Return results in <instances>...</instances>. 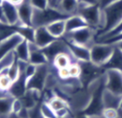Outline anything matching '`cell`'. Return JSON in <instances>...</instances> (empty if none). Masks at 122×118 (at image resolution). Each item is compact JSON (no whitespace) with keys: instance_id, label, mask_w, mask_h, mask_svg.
Masks as SVG:
<instances>
[{"instance_id":"cell-2","label":"cell","mask_w":122,"mask_h":118,"mask_svg":"<svg viewBox=\"0 0 122 118\" xmlns=\"http://www.w3.org/2000/svg\"><path fill=\"white\" fill-rule=\"evenodd\" d=\"M77 14L81 16L87 23V24L96 31V34L103 27V12L99 4L86 5V4L79 3V9Z\"/></svg>"},{"instance_id":"cell-23","label":"cell","mask_w":122,"mask_h":118,"mask_svg":"<svg viewBox=\"0 0 122 118\" xmlns=\"http://www.w3.org/2000/svg\"><path fill=\"white\" fill-rule=\"evenodd\" d=\"M16 32L19 34H20L24 39H26L29 42L34 43V33H35V29L33 26L28 25H17L15 26Z\"/></svg>"},{"instance_id":"cell-47","label":"cell","mask_w":122,"mask_h":118,"mask_svg":"<svg viewBox=\"0 0 122 118\" xmlns=\"http://www.w3.org/2000/svg\"><path fill=\"white\" fill-rule=\"evenodd\" d=\"M98 2H99V0H98Z\"/></svg>"},{"instance_id":"cell-36","label":"cell","mask_w":122,"mask_h":118,"mask_svg":"<svg viewBox=\"0 0 122 118\" xmlns=\"http://www.w3.org/2000/svg\"><path fill=\"white\" fill-rule=\"evenodd\" d=\"M16 116L19 118H29V109L24 107L19 111V112L16 113Z\"/></svg>"},{"instance_id":"cell-3","label":"cell","mask_w":122,"mask_h":118,"mask_svg":"<svg viewBox=\"0 0 122 118\" xmlns=\"http://www.w3.org/2000/svg\"><path fill=\"white\" fill-rule=\"evenodd\" d=\"M70 17L69 15L63 14L56 8L48 7L44 10H39L33 8L32 26L36 29L38 27L47 26L53 22L58 20H63Z\"/></svg>"},{"instance_id":"cell-27","label":"cell","mask_w":122,"mask_h":118,"mask_svg":"<svg viewBox=\"0 0 122 118\" xmlns=\"http://www.w3.org/2000/svg\"><path fill=\"white\" fill-rule=\"evenodd\" d=\"M15 59L16 57H15V54H14V52L12 51L8 55H6L4 59H1L0 60V74L2 72H4V71H5L14 63Z\"/></svg>"},{"instance_id":"cell-28","label":"cell","mask_w":122,"mask_h":118,"mask_svg":"<svg viewBox=\"0 0 122 118\" xmlns=\"http://www.w3.org/2000/svg\"><path fill=\"white\" fill-rule=\"evenodd\" d=\"M6 73L9 75V77L12 80V81H15L18 79L19 75V63H18V59H15V60L14 61L12 64L6 70Z\"/></svg>"},{"instance_id":"cell-1","label":"cell","mask_w":122,"mask_h":118,"mask_svg":"<svg viewBox=\"0 0 122 118\" xmlns=\"http://www.w3.org/2000/svg\"><path fill=\"white\" fill-rule=\"evenodd\" d=\"M104 18V24L102 29L97 33V37L103 35L115 29L122 20V0L102 9Z\"/></svg>"},{"instance_id":"cell-37","label":"cell","mask_w":122,"mask_h":118,"mask_svg":"<svg viewBox=\"0 0 122 118\" xmlns=\"http://www.w3.org/2000/svg\"><path fill=\"white\" fill-rule=\"evenodd\" d=\"M117 1H120V0H99L98 4L100 7V9H105V7H107V6L117 2Z\"/></svg>"},{"instance_id":"cell-41","label":"cell","mask_w":122,"mask_h":118,"mask_svg":"<svg viewBox=\"0 0 122 118\" xmlns=\"http://www.w3.org/2000/svg\"><path fill=\"white\" fill-rule=\"evenodd\" d=\"M57 1L58 0H53L52 1V4L49 7H53V8H55L56 7V4H57Z\"/></svg>"},{"instance_id":"cell-42","label":"cell","mask_w":122,"mask_h":118,"mask_svg":"<svg viewBox=\"0 0 122 118\" xmlns=\"http://www.w3.org/2000/svg\"><path fill=\"white\" fill-rule=\"evenodd\" d=\"M119 111H122V97H121V99H120V106H119Z\"/></svg>"},{"instance_id":"cell-40","label":"cell","mask_w":122,"mask_h":118,"mask_svg":"<svg viewBox=\"0 0 122 118\" xmlns=\"http://www.w3.org/2000/svg\"><path fill=\"white\" fill-rule=\"evenodd\" d=\"M113 44L115 46V47H117L118 49H120V50L122 51V40L119 41V42H117V43H115V44Z\"/></svg>"},{"instance_id":"cell-25","label":"cell","mask_w":122,"mask_h":118,"mask_svg":"<svg viewBox=\"0 0 122 118\" xmlns=\"http://www.w3.org/2000/svg\"><path fill=\"white\" fill-rule=\"evenodd\" d=\"M12 84V80L9 77V75L6 73V70L0 74V94L1 96L7 94Z\"/></svg>"},{"instance_id":"cell-20","label":"cell","mask_w":122,"mask_h":118,"mask_svg":"<svg viewBox=\"0 0 122 118\" xmlns=\"http://www.w3.org/2000/svg\"><path fill=\"white\" fill-rule=\"evenodd\" d=\"M73 63H78V61L73 57L72 54H67V53H61L58 54L53 60L52 64H49L53 65L56 70L67 68Z\"/></svg>"},{"instance_id":"cell-11","label":"cell","mask_w":122,"mask_h":118,"mask_svg":"<svg viewBox=\"0 0 122 118\" xmlns=\"http://www.w3.org/2000/svg\"><path fill=\"white\" fill-rule=\"evenodd\" d=\"M63 39V38H62ZM70 52H71L73 57L76 59L78 62H88L90 61V48L85 46L79 45V44H74L68 40H65Z\"/></svg>"},{"instance_id":"cell-44","label":"cell","mask_w":122,"mask_h":118,"mask_svg":"<svg viewBox=\"0 0 122 118\" xmlns=\"http://www.w3.org/2000/svg\"><path fill=\"white\" fill-rule=\"evenodd\" d=\"M52 1L53 0H49V6L51 5V4H52Z\"/></svg>"},{"instance_id":"cell-29","label":"cell","mask_w":122,"mask_h":118,"mask_svg":"<svg viewBox=\"0 0 122 118\" xmlns=\"http://www.w3.org/2000/svg\"><path fill=\"white\" fill-rule=\"evenodd\" d=\"M40 111L44 118H57L55 112L52 110L47 102L41 101L40 102Z\"/></svg>"},{"instance_id":"cell-26","label":"cell","mask_w":122,"mask_h":118,"mask_svg":"<svg viewBox=\"0 0 122 118\" xmlns=\"http://www.w3.org/2000/svg\"><path fill=\"white\" fill-rule=\"evenodd\" d=\"M120 32H122V20L115 29H113L112 30H110V32L106 33V34H103V35L100 36V37H97L96 39H95V43H101L103 41L106 40V39H109L110 38L114 37L116 34H120Z\"/></svg>"},{"instance_id":"cell-12","label":"cell","mask_w":122,"mask_h":118,"mask_svg":"<svg viewBox=\"0 0 122 118\" xmlns=\"http://www.w3.org/2000/svg\"><path fill=\"white\" fill-rule=\"evenodd\" d=\"M1 6H2L3 11H4V14L5 15L8 24L13 26L21 25L19 18V14H18L17 6L14 5L7 0L3 1Z\"/></svg>"},{"instance_id":"cell-17","label":"cell","mask_w":122,"mask_h":118,"mask_svg":"<svg viewBox=\"0 0 122 118\" xmlns=\"http://www.w3.org/2000/svg\"><path fill=\"white\" fill-rule=\"evenodd\" d=\"M85 20L79 14H74L65 19V33H70L82 28L88 27ZM90 27V26H89Z\"/></svg>"},{"instance_id":"cell-8","label":"cell","mask_w":122,"mask_h":118,"mask_svg":"<svg viewBox=\"0 0 122 118\" xmlns=\"http://www.w3.org/2000/svg\"><path fill=\"white\" fill-rule=\"evenodd\" d=\"M105 88L116 94L122 95V72L115 70H106Z\"/></svg>"},{"instance_id":"cell-22","label":"cell","mask_w":122,"mask_h":118,"mask_svg":"<svg viewBox=\"0 0 122 118\" xmlns=\"http://www.w3.org/2000/svg\"><path fill=\"white\" fill-rule=\"evenodd\" d=\"M46 29L56 39H60L65 34V19L51 23L46 26Z\"/></svg>"},{"instance_id":"cell-10","label":"cell","mask_w":122,"mask_h":118,"mask_svg":"<svg viewBox=\"0 0 122 118\" xmlns=\"http://www.w3.org/2000/svg\"><path fill=\"white\" fill-rule=\"evenodd\" d=\"M23 37L19 34L18 33H15L10 37L7 38L4 40L0 41V60L4 59L6 55L9 54L10 52L14 50L16 46L23 40Z\"/></svg>"},{"instance_id":"cell-21","label":"cell","mask_w":122,"mask_h":118,"mask_svg":"<svg viewBox=\"0 0 122 118\" xmlns=\"http://www.w3.org/2000/svg\"><path fill=\"white\" fill-rule=\"evenodd\" d=\"M15 57L18 60L29 62V41L26 39H23L14 49V50Z\"/></svg>"},{"instance_id":"cell-18","label":"cell","mask_w":122,"mask_h":118,"mask_svg":"<svg viewBox=\"0 0 122 118\" xmlns=\"http://www.w3.org/2000/svg\"><path fill=\"white\" fill-rule=\"evenodd\" d=\"M55 8L63 14L71 16L77 14L79 2L77 0H59Z\"/></svg>"},{"instance_id":"cell-16","label":"cell","mask_w":122,"mask_h":118,"mask_svg":"<svg viewBox=\"0 0 122 118\" xmlns=\"http://www.w3.org/2000/svg\"><path fill=\"white\" fill-rule=\"evenodd\" d=\"M105 70H115L122 72V51L115 46V49L110 58L102 66Z\"/></svg>"},{"instance_id":"cell-32","label":"cell","mask_w":122,"mask_h":118,"mask_svg":"<svg viewBox=\"0 0 122 118\" xmlns=\"http://www.w3.org/2000/svg\"><path fill=\"white\" fill-rule=\"evenodd\" d=\"M29 3L34 9L39 10H44L49 7V0H29Z\"/></svg>"},{"instance_id":"cell-13","label":"cell","mask_w":122,"mask_h":118,"mask_svg":"<svg viewBox=\"0 0 122 118\" xmlns=\"http://www.w3.org/2000/svg\"><path fill=\"white\" fill-rule=\"evenodd\" d=\"M17 9L20 24L32 26L33 7L29 3V0H24L22 4L17 6Z\"/></svg>"},{"instance_id":"cell-33","label":"cell","mask_w":122,"mask_h":118,"mask_svg":"<svg viewBox=\"0 0 122 118\" xmlns=\"http://www.w3.org/2000/svg\"><path fill=\"white\" fill-rule=\"evenodd\" d=\"M36 70H37V65H34V64H31L29 62L26 64V67L24 69V75H25V77L27 79V80L34 75V73L36 72Z\"/></svg>"},{"instance_id":"cell-45","label":"cell","mask_w":122,"mask_h":118,"mask_svg":"<svg viewBox=\"0 0 122 118\" xmlns=\"http://www.w3.org/2000/svg\"><path fill=\"white\" fill-rule=\"evenodd\" d=\"M93 118H102V116H97V117H93Z\"/></svg>"},{"instance_id":"cell-4","label":"cell","mask_w":122,"mask_h":118,"mask_svg":"<svg viewBox=\"0 0 122 118\" xmlns=\"http://www.w3.org/2000/svg\"><path fill=\"white\" fill-rule=\"evenodd\" d=\"M96 31L90 27H85L70 33H65L62 38L74 44L90 48L95 43Z\"/></svg>"},{"instance_id":"cell-43","label":"cell","mask_w":122,"mask_h":118,"mask_svg":"<svg viewBox=\"0 0 122 118\" xmlns=\"http://www.w3.org/2000/svg\"><path fill=\"white\" fill-rule=\"evenodd\" d=\"M9 118H19L17 116H16V114H14V113H12V114L9 116Z\"/></svg>"},{"instance_id":"cell-35","label":"cell","mask_w":122,"mask_h":118,"mask_svg":"<svg viewBox=\"0 0 122 118\" xmlns=\"http://www.w3.org/2000/svg\"><path fill=\"white\" fill-rule=\"evenodd\" d=\"M121 40H122V32H120V34H116V35L114 36V37L110 38V39H106V40L103 41V42H101V43H105V44H115V43H117Z\"/></svg>"},{"instance_id":"cell-15","label":"cell","mask_w":122,"mask_h":118,"mask_svg":"<svg viewBox=\"0 0 122 118\" xmlns=\"http://www.w3.org/2000/svg\"><path fill=\"white\" fill-rule=\"evenodd\" d=\"M122 95L116 94L115 92L107 90L105 88L102 93V104L104 108H114L118 109L120 106V101Z\"/></svg>"},{"instance_id":"cell-5","label":"cell","mask_w":122,"mask_h":118,"mask_svg":"<svg viewBox=\"0 0 122 118\" xmlns=\"http://www.w3.org/2000/svg\"><path fill=\"white\" fill-rule=\"evenodd\" d=\"M115 45L113 44L105 43H95L90 48V62L97 66L102 67L110 58Z\"/></svg>"},{"instance_id":"cell-46","label":"cell","mask_w":122,"mask_h":118,"mask_svg":"<svg viewBox=\"0 0 122 118\" xmlns=\"http://www.w3.org/2000/svg\"><path fill=\"white\" fill-rule=\"evenodd\" d=\"M59 0H58V1H57V4H58V3H59ZM56 5H57V4H56Z\"/></svg>"},{"instance_id":"cell-30","label":"cell","mask_w":122,"mask_h":118,"mask_svg":"<svg viewBox=\"0 0 122 118\" xmlns=\"http://www.w3.org/2000/svg\"><path fill=\"white\" fill-rule=\"evenodd\" d=\"M69 73H70V78H75V79H80V75H81V67L78 63H73L68 67Z\"/></svg>"},{"instance_id":"cell-7","label":"cell","mask_w":122,"mask_h":118,"mask_svg":"<svg viewBox=\"0 0 122 118\" xmlns=\"http://www.w3.org/2000/svg\"><path fill=\"white\" fill-rule=\"evenodd\" d=\"M44 54L47 57L49 64H52L54 59L61 53H67V54H71L68 45L65 39L62 38L56 39L53 43H51L49 45L45 47L44 49H42Z\"/></svg>"},{"instance_id":"cell-14","label":"cell","mask_w":122,"mask_h":118,"mask_svg":"<svg viewBox=\"0 0 122 118\" xmlns=\"http://www.w3.org/2000/svg\"><path fill=\"white\" fill-rule=\"evenodd\" d=\"M29 63L37 66L49 64L47 57L44 54L42 49H39L34 43L32 42H29Z\"/></svg>"},{"instance_id":"cell-19","label":"cell","mask_w":122,"mask_h":118,"mask_svg":"<svg viewBox=\"0 0 122 118\" xmlns=\"http://www.w3.org/2000/svg\"><path fill=\"white\" fill-rule=\"evenodd\" d=\"M14 100L9 93L0 96V118H9L13 113Z\"/></svg>"},{"instance_id":"cell-9","label":"cell","mask_w":122,"mask_h":118,"mask_svg":"<svg viewBox=\"0 0 122 118\" xmlns=\"http://www.w3.org/2000/svg\"><path fill=\"white\" fill-rule=\"evenodd\" d=\"M55 37L52 35L48 31L45 26L42 27H38L35 29V33H34V43L39 48V49H44L48 45L55 41Z\"/></svg>"},{"instance_id":"cell-38","label":"cell","mask_w":122,"mask_h":118,"mask_svg":"<svg viewBox=\"0 0 122 118\" xmlns=\"http://www.w3.org/2000/svg\"><path fill=\"white\" fill-rule=\"evenodd\" d=\"M80 4H86V5H94L98 4V0H77Z\"/></svg>"},{"instance_id":"cell-6","label":"cell","mask_w":122,"mask_h":118,"mask_svg":"<svg viewBox=\"0 0 122 118\" xmlns=\"http://www.w3.org/2000/svg\"><path fill=\"white\" fill-rule=\"evenodd\" d=\"M49 73V65L42 64L38 65L34 75L27 80V89L37 90L42 92L45 87L46 80Z\"/></svg>"},{"instance_id":"cell-39","label":"cell","mask_w":122,"mask_h":118,"mask_svg":"<svg viewBox=\"0 0 122 118\" xmlns=\"http://www.w3.org/2000/svg\"><path fill=\"white\" fill-rule=\"evenodd\" d=\"M7 1H9V3H11V4H13L15 6H19V4H21L23 2H24V0H7Z\"/></svg>"},{"instance_id":"cell-24","label":"cell","mask_w":122,"mask_h":118,"mask_svg":"<svg viewBox=\"0 0 122 118\" xmlns=\"http://www.w3.org/2000/svg\"><path fill=\"white\" fill-rule=\"evenodd\" d=\"M47 103L49 105V106L52 108V110L54 112H56V111H59L61 109H64V108L69 107L68 101L64 99V98L57 96V95Z\"/></svg>"},{"instance_id":"cell-31","label":"cell","mask_w":122,"mask_h":118,"mask_svg":"<svg viewBox=\"0 0 122 118\" xmlns=\"http://www.w3.org/2000/svg\"><path fill=\"white\" fill-rule=\"evenodd\" d=\"M102 118H119L120 111L114 108H104L101 112Z\"/></svg>"},{"instance_id":"cell-34","label":"cell","mask_w":122,"mask_h":118,"mask_svg":"<svg viewBox=\"0 0 122 118\" xmlns=\"http://www.w3.org/2000/svg\"><path fill=\"white\" fill-rule=\"evenodd\" d=\"M23 107H24V106H23V103L21 101V100L19 98H14V102H13V113L16 114Z\"/></svg>"}]
</instances>
